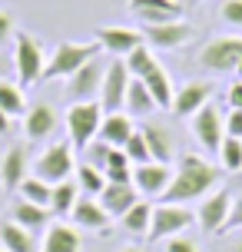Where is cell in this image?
<instances>
[{"label": "cell", "mask_w": 242, "mask_h": 252, "mask_svg": "<svg viewBox=\"0 0 242 252\" xmlns=\"http://www.w3.org/2000/svg\"><path fill=\"white\" fill-rule=\"evenodd\" d=\"M73 169H77V163H73V143H70V139H66V143L63 139L50 143V146L33 159V176H40L43 183H50V186L70 179Z\"/></svg>", "instance_id": "cell-5"}, {"label": "cell", "mask_w": 242, "mask_h": 252, "mask_svg": "<svg viewBox=\"0 0 242 252\" xmlns=\"http://www.w3.org/2000/svg\"><path fill=\"white\" fill-rule=\"evenodd\" d=\"M229 229H242V196L232 199V213H229V222H226V232Z\"/></svg>", "instance_id": "cell-42"}, {"label": "cell", "mask_w": 242, "mask_h": 252, "mask_svg": "<svg viewBox=\"0 0 242 252\" xmlns=\"http://www.w3.org/2000/svg\"><path fill=\"white\" fill-rule=\"evenodd\" d=\"M166 252H199V249H196V242H192V239H186V236L179 232V236L169 239V249H166Z\"/></svg>", "instance_id": "cell-41"}, {"label": "cell", "mask_w": 242, "mask_h": 252, "mask_svg": "<svg viewBox=\"0 0 242 252\" xmlns=\"http://www.w3.org/2000/svg\"><path fill=\"white\" fill-rule=\"evenodd\" d=\"M27 176H30L27 143H13L10 150L3 153V159H0V186H3V192H17Z\"/></svg>", "instance_id": "cell-14"}, {"label": "cell", "mask_w": 242, "mask_h": 252, "mask_svg": "<svg viewBox=\"0 0 242 252\" xmlns=\"http://www.w3.org/2000/svg\"><path fill=\"white\" fill-rule=\"evenodd\" d=\"M7 70H10V63H7V57H3V53H0V80H3V76H7Z\"/></svg>", "instance_id": "cell-45"}, {"label": "cell", "mask_w": 242, "mask_h": 252, "mask_svg": "<svg viewBox=\"0 0 242 252\" xmlns=\"http://www.w3.org/2000/svg\"><path fill=\"white\" fill-rule=\"evenodd\" d=\"M0 110L7 116H24L27 113V100H24V87L10 83L7 76L0 80Z\"/></svg>", "instance_id": "cell-30"}, {"label": "cell", "mask_w": 242, "mask_h": 252, "mask_svg": "<svg viewBox=\"0 0 242 252\" xmlns=\"http://www.w3.org/2000/svg\"><path fill=\"white\" fill-rule=\"evenodd\" d=\"M87 150H90L93 166H100V169H103V166H106V159H110V150H113V146H110V143H103V139H93Z\"/></svg>", "instance_id": "cell-36"}, {"label": "cell", "mask_w": 242, "mask_h": 252, "mask_svg": "<svg viewBox=\"0 0 242 252\" xmlns=\"http://www.w3.org/2000/svg\"><path fill=\"white\" fill-rule=\"evenodd\" d=\"M10 126H13V116H7L3 110H0V136H3V133H10Z\"/></svg>", "instance_id": "cell-44"}, {"label": "cell", "mask_w": 242, "mask_h": 252, "mask_svg": "<svg viewBox=\"0 0 242 252\" xmlns=\"http://www.w3.org/2000/svg\"><path fill=\"white\" fill-rule=\"evenodd\" d=\"M229 106L232 110H242V80H236L229 87Z\"/></svg>", "instance_id": "cell-43"}, {"label": "cell", "mask_w": 242, "mask_h": 252, "mask_svg": "<svg viewBox=\"0 0 242 252\" xmlns=\"http://www.w3.org/2000/svg\"><path fill=\"white\" fill-rule=\"evenodd\" d=\"M192 3H199V0H192Z\"/></svg>", "instance_id": "cell-50"}, {"label": "cell", "mask_w": 242, "mask_h": 252, "mask_svg": "<svg viewBox=\"0 0 242 252\" xmlns=\"http://www.w3.org/2000/svg\"><path fill=\"white\" fill-rule=\"evenodd\" d=\"M129 70L123 57H116V60L106 63V73H103V87H100V106L106 113H120L123 110V103H126V87H129Z\"/></svg>", "instance_id": "cell-9"}, {"label": "cell", "mask_w": 242, "mask_h": 252, "mask_svg": "<svg viewBox=\"0 0 242 252\" xmlns=\"http://www.w3.org/2000/svg\"><path fill=\"white\" fill-rule=\"evenodd\" d=\"M123 63H126L129 76H136V80H143V76L150 73L156 66V57H153V47H146V43H140L136 50H129L126 57H123Z\"/></svg>", "instance_id": "cell-31"}, {"label": "cell", "mask_w": 242, "mask_h": 252, "mask_svg": "<svg viewBox=\"0 0 242 252\" xmlns=\"http://www.w3.org/2000/svg\"><path fill=\"white\" fill-rule=\"evenodd\" d=\"M136 186L133 183H106L100 192V206L110 213V219H120L123 213H129L136 206Z\"/></svg>", "instance_id": "cell-18"}, {"label": "cell", "mask_w": 242, "mask_h": 252, "mask_svg": "<svg viewBox=\"0 0 242 252\" xmlns=\"http://www.w3.org/2000/svg\"><path fill=\"white\" fill-rule=\"evenodd\" d=\"M192 133H196V139L203 143V150L219 153L222 139H226V120L219 116V110L212 106V103H206L199 113H192Z\"/></svg>", "instance_id": "cell-13"}, {"label": "cell", "mask_w": 242, "mask_h": 252, "mask_svg": "<svg viewBox=\"0 0 242 252\" xmlns=\"http://www.w3.org/2000/svg\"><path fill=\"white\" fill-rule=\"evenodd\" d=\"M129 13L140 24H163V20H179L182 7L176 0H129Z\"/></svg>", "instance_id": "cell-17"}, {"label": "cell", "mask_w": 242, "mask_h": 252, "mask_svg": "<svg viewBox=\"0 0 242 252\" xmlns=\"http://www.w3.org/2000/svg\"><path fill=\"white\" fill-rule=\"evenodd\" d=\"M196 63H199L203 70H209V73H229V70H236L242 63V37L209 40L203 50H199Z\"/></svg>", "instance_id": "cell-6"}, {"label": "cell", "mask_w": 242, "mask_h": 252, "mask_svg": "<svg viewBox=\"0 0 242 252\" xmlns=\"http://www.w3.org/2000/svg\"><path fill=\"white\" fill-rule=\"evenodd\" d=\"M10 37H17V24H13V17L7 10H0V47H3Z\"/></svg>", "instance_id": "cell-39"}, {"label": "cell", "mask_w": 242, "mask_h": 252, "mask_svg": "<svg viewBox=\"0 0 242 252\" xmlns=\"http://www.w3.org/2000/svg\"><path fill=\"white\" fill-rule=\"evenodd\" d=\"M140 133H143V139H146V146H150L153 163H166V166H169L173 153H176V146H173V136L166 133L163 126H156V123H143Z\"/></svg>", "instance_id": "cell-25"}, {"label": "cell", "mask_w": 242, "mask_h": 252, "mask_svg": "<svg viewBox=\"0 0 242 252\" xmlns=\"http://www.w3.org/2000/svg\"><path fill=\"white\" fill-rule=\"evenodd\" d=\"M229 252H242V239H239V242H236V246H232V249H229Z\"/></svg>", "instance_id": "cell-46"}, {"label": "cell", "mask_w": 242, "mask_h": 252, "mask_svg": "<svg viewBox=\"0 0 242 252\" xmlns=\"http://www.w3.org/2000/svg\"><path fill=\"white\" fill-rule=\"evenodd\" d=\"M103 73H106V63H100L96 57L90 63H83L73 76H66V100L70 103H87V100H96L100 96V87H103Z\"/></svg>", "instance_id": "cell-10"}, {"label": "cell", "mask_w": 242, "mask_h": 252, "mask_svg": "<svg viewBox=\"0 0 242 252\" xmlns=\"http://www.w3.org/2000/svg\"><path fill=\"white\" fill-rule=\"evenodd\" d=\"M143 83H146L150 93H153L156 110H173V96H176V90H173V76H169V70H166L163 63H156L153 70L143 76Z\"/></svg>", "instance_id": "cell-23"}, {"label": "cell", "mask_w": 242, "mask_h": 252, "mask_svg": "<svg viewBox=\"0 0 242 252\" xmlns=\"http://www.w3.org/2000/svg\"><path fill=\"white\" fill-rule=\"evenodd\" d=\"M236 73H239V76H242V63H239V66H236Z\"/></svg>", "instance_id": "cell-48"}, {"label": "cell", "mask_w": 242, "mask_h": 252, "mask_svg": "<svg viewBox=\"0 0 242 252\" xmlns=\"http://www.w3.org/2000/svg\"><path fill=\"white\" fill-rule=\"evenodd\" d=\"M10 216H13V222H17V226L37 232V229H47V226H50V216L53 213H50V206H37V202L17 199V202H13V209H10Z\"/></svg>", "instance_id": "cell-24"}, {"label": "cell", "mask_w": 242, "mask_h": 252, "mask_svg": "<svg viewBox=\"0 0 242 252\" xmlns=\"http://www.w3.org/2000/svg\"><path fill=\"white\" fill-rule=\"evenodd\" d=\"M222 20L232 27H242V0H226L222 3Z\"/></svg>", "instance_id": "cell-37"}, {"label": "cell", "mask_w": 242, "mask_h": 252, "mask_svg": "<svg viewBox=\"0 0 242 252\" xmlns=\"http://www.w3.org/2000/svg\"><path fill=\"white\" fill-rule=\"evenodd\" d=\"M232 213V192L229 189H212L209 196H203L199 209H196V222L203 232H226V222H229Z\"/></svg>", "instance_id": "cell-11"}, {"label": "cell", "mask_w": 242, "mask_h": 252, "mask_svg": "<svg viewBox=\"0 0 242 252\" xmlns=\"http://www.w3.org/2000/svg\"><path fill=\"white\" fill-rule=\"evenodd\" d=\"M96 53H103L96 40H90V43H73V40H66V43H60V47L50 53L47 70H43V80H66V76L77 73L83 63L93 60Z\"/></svg>", "instance_id": "cell-3"}, {"label": "cell", "mask_w": 242, "mask_h": 252, "mask_svg": "<svg viewBox=\"0 0 242 252\" xmlns=\"http://www.w3.org/2000/svg\"><path fill=\"white\" fill-rule=\"evenodd\" d=\"M0 252H7V249H3V246H0Z\"/></svg>", "instance_id": "cell-49"}, {"label": "cell", "mask_w": 242, "mask_h": 252, "mask_svg": "<svg viewBox=\"0 0 242 252\" xmlns=\"http://www.w3.org/2000/svg\"><path fill=\"white\" fill-rule=\"evenodd\" d=\"M13 70H17L20 87H37V83H43L47 53H43V43L37 37H30L27 30H17V37H13Z\"/></svg>", "instance_id": "cell-2"}, {"label": "cell", "mask_w": 242, "mask_h": 252, "mask_svg": "<svg viewBox=\"0 0 242 252\" xmlns=\"http://www.w3.org/2000/svg\"><path fill=\"white\" fill-rule=\"evenodd\" d=\"M103 123V106L100 100H87V103H73L70 113H66V133H70V143L73 150H87L90 143L96 139Z\"/></svg>", "instance_id": "cell-4"}, {"label": "cell", "mask_w": 242, "mask_h": 252, "mask_svg": "<svg viewBox=\"0 0 242 252\" xmlns=\"http://www.w3.org/2000/svg\"><path fill=\"white\" fill-rule=\"evenodd\" d=\"M219 163L226 173H242V139L226 136L222 146H219Z\"/></svg>", "instance_id": "cell-34"}, {"label": "cell", "mask_w": 242, "mask_h": 252, "mask_svg": "<svg viewBox=\"0 0 242 252\" xmlns=\"http://www.w3.org/2000/svg\"><path fill=\"white\" fill-rule=\"evenodd\" d=\"M80 199V186L73 179H63V183H57L50 192V213L53 216H70L73 213V206Z\"/></svg>", "instance_id": "cell-28"}, {"label": "cell", "mask_w": 242, "mask_h": 252, "mask_svg": "<svg viewBox=\"0 0 242 252\" xmlns=\"http://www.w3.org/2000/svg\"><path fill=\"white\" fill-rule=\"evenodd\" d=\"M77 186H83V192H90V196H100L103 186H106V176H103L100 166L80 163L77 166Z\"/></svg>", "instance_id": "cell-33"}, {"label": "cell", "mask_w": 242, "mask_h": 252, "mask_svg": "<svg viewBox=\"0 0 242 252\" xmlns=\"http://www.w3.org/2000/svg\"><path fill=\"white\" fill-rule=\"evenodd\" d=\"M57 126H60V116H57V110H53L47 100H37L24 113V133H27L30 143L53 136V133H57Z\"/></svg>", "instance_id": "cell-15"}, {"label": "cell", "mask_w": 242, "mask_h": 252, "mask_svg": "<svg viewBox=\"0 0 242 252\" xmlns=\"http://www.w3.org/2000/svg\"><path fill=\"white\" fill-rule=\"evenodd\" d=\"M20 199H27V202H37V206H50V192H53V186L50 183H43L40 176H27L24 183H20Z\"/></svg>", "instance_id": "cell-32"}, {"label": "cell", "mask_w": 242, "mask_h": 252, "mask_svg": "<svg viewBox=\"0 0 242 252\" xmlns=\"http://www.w3.org/2000/svg\"><path fill=\"white\" fill-rule=\"evenodd\" d=\"M133 116L129 113H106L100 123V133H96V139H103V143H110V146H120L123 150V143H126L129 136H133Z\"/></svg>", "instance_id": "cell-22"}, {"label": "cell", "mask_w": 242, "mask_h": 252, "mask_svg": "<svg viewBox=\"0 0 242 252\" xmlns=\"http://www.w3.org/2000/svg\"><path fill=\"white\" fill-rule=\"evenodd\" d=\"M0 246L7 252H37V242H33V232L24 226H17V222H3L0 226Z\"/></svg>", "instance_id": "cell-27"}, {"label": "cell", "mask_w": 242, "mask_h": 252, "mask_svg": "<svg viewBox=\"0 0 242 252\" xmlns=\"http://www.w3.org/2000/svg\"><path fill=\"white\" fill-rule=\"evenodd\" d=\"M143 40L153 50H179L192 40V27L179 17V20H163V24H143Z\"/></svg>", "instance_id": "cell-8"}, {"label": "cell", "mask_w": 242, "mask_h": 252, "mask_svg": "<svg viewBox=\"0 0 242 252\" xmlns=\"http://www.w3.org/2000/svg\"><path fill=\"white\" fill-rule=\"evenodd\" d=\"M169 166L166 163H143V166H133V186L140 196H163L166 186H169Z\"/></svg>", "instance_id": "cell-16"}, {"label": "cell", "mask_w": 242, "mask_h": 252, "mask_svg": "<svg viewBox=\"0 0 242 252\" xmlns=\"http://www.w3.org/2000/svg\"><path fill=\"white\" fill-rule=\"evenodd\" d=\"M123 106H126L129 116L143 120V116H150L156 110V100H153V93L146 90V83L133 76V80H129V87H126V103H123Z\"/></svg>", "instance_id": "cell-26"}, {"label": "cell", "mask_w": 242, "mask_h": 252, "mask_svg": "<svg viewBox=\"0 0 242 252\" xmlns=\"http://www.w3.org/2000/svg\"><path fill=\"white\" fill-rule=\"evenodd\" d=\"M120 222H123V229L126 232H133V236H150V222H153V206L150 202H136L129 213L120 216Z\"/></svg>", "instance_id": "cell-29"}, {"label": "cell", "mask_w": 242, "mask_h": 252, "mask_svg": "<svg viewBox=\"0 0 242 252\" xmlns=\"http://www.w3.org/2000/svg\"><path fill=\"white\" fill-rule=\"evenodd\" d=\"M70 219H73L77 229H93V232H103V229L110 226V213L100 206V199H83V196L77 199Z\"/></svg>", "instance_id": "cell-21"}, {"label": "cell", "mask_w": 242, "mask_h": 252, "mask_svg": "<svg viewBox=\"0 0 242 252\" xmlns=\"http://www.w3.org/2000/svg\"><path fill=\"white\" fill-rule=\"evenodd\" d=\"M123 153L129 156V163L133 166H143V163H153V156H150V146H146V139H143L140 129H133V136L123 143Z\"/></svg>", "instance_id": "cell-35"}, {"label": "cell", "mask_w": 242, "mask_h": 252, "mask_svg": "<svg viewBox=\"0 0 242 252\" xmlns=\"http://www.w3.org/2000/svg\"><path fill=\"white\" fill-rule=\"evenodd\" d=\"M93 40L100 43L103 53H110V60L116 57H126L129 50H136L143 43V33L133 30V27H120V24H106V27H96Z\"/></svg>", "instance_id": "cell-12"}, {"label": "cell", "mask_w": 242, "mask_h": 252, "mask_svg": "<svg viewBox=\"0 0 242 252\" xmlns=\"http://www.w3.org/2000/svg\"><path fill=\"white\" fill-rule=\"evenodd\" d=\"M196 222V213H189V206L179 202H159L153 209V222H150V242H163L179 236L182 229H189Z\"/></svg>", "instance_id": "cell-7"}, {"label": "cell", "mask_w": 242, "mask_h": 252, "mask_svg": "<svg viewBox=\"0 0 242 252\" xmlns=\"http://www.w3.org/2000/svg\"><path fill=\"white\" fill-rule=\"evenodd\" d=\"M80 249H83V236L77 226H66V222L47 226V236L40 242V252H80Z\"/></svg>", "instance_id": "cell-19"}, {"label": "cell", "mask_w": 242, "mask_h": 252, "mask_svg": "<svg viewBox=\"0 0 242 252\" xmlns=\"http://www.w3.org/2000/svg\"><path fill=\"white\" fill-rule=\"evenodd\" d=\"M219 179H222V173L212 163H206L203 156H196V153H186V156H179V166H176V173H173V179H169L166 192L159 196V202L189 206L192 199L209 196L219 186Z\"/></svg>", "instance_id": "cell-1"}, {"label": "cell", "mask_w": 242, "mask_h": 252, "mask_svg": "<svg viewBox=\"0 0 242 252\" xmlns=\"http://www.w3.org/2000/svg\"><path fill=\"white\" fill-rule=\"evenodd\" d=\"M226 136L242 139V110H232V113L226 116Z\"/></svg>", "instance_id": "cell-40"}, {"label": "cell", "mask_w": 242, "mask_h": 252, "mask_svg": "<svg viewBox=\"0 0 242 252\" xmlns=\"http://www.w3.org/2000/svg\"><path fill=\"white\" fill-rule=\"evenodd\" d=\"M106 183H133V166H110L103 169Z\"/></svg>", "instance_id": "cell-38"}, {"label": "cell", "mask_w": 242, "mask_h": 252, "mask_svg": "<svg viewBox=\"0 0 242 252\" xmlns=\"http://www.w3.org/2000/svg\"><path fill=\"white\" fill-rule=\"evenodd\" d=\"M209 96H212V87H209V83H186V87L176 90V96H173V113L186 120V116L199 113L206 103H209Z\"/></svg>", "instance_id": "cell-20"}, {"label": "cell", "mask_w": 242, "mask_h": 252, "mask_svg": "<svg viewBox=\"0 0 242 252\" xmlns=\"http://www.w3.org/2000/svg\"><path fill=\"white\" fill-rule=\"evenodd\" d=\"M123 252H143V249H136V246H133V249H123Z\"/></svg>", "instance_id": "cell-47"}]
</instances>
